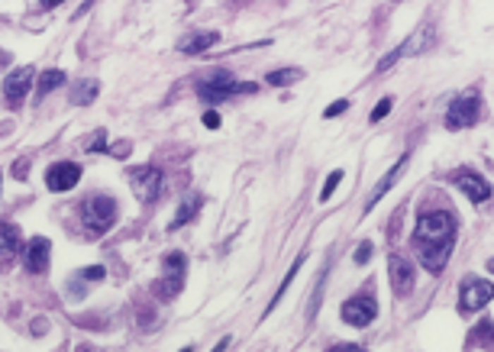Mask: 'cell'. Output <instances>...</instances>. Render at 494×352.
Instances as JSON below:
<instances>
[{
  "label": "cell",
  "mask_w": 494,
  "mask_h": 352,
  "mask_svg": "<svg viewBox=\"0 0 494 352\" xmlns=\"http://www.w3.org/2000/svg\"><path fill=\"white\" fill-rule=\"evenodd\" d=\"M259 87L252 81H236L233 71H223V68H213L207 71L204 78L198 81V94L210 104H223L227 97H236V94H255Z\"/></svg>",
  "instance_id": "6da1fadb"
},
{
  "label": "cell",
  "mask_w": 494,
  "mask_h": 352,
  "mask_svg": "<svg viewBox=\"0 0 494 352\" xmlns=\"http://www.w3.org/2000/svg\"><path fill=\"white\" fill-rule=\"evenodd\" d=\"M442 243H456V220L446 210H433V214H423L417 220V230H414V245L426 249V245H442Z\"/></svg>",
  "instance_id": "7a4b0ae2"
},
{
  "label": "cell",
  "mask_w": 494,
  "mask_h": 352,
  "mask_svg": "<svg viewBox=\"0 0 494 352\" xmlns=\"http://www.w3.org/2000/svg\"><path fill=\"white\" fill-rule=\"evenodd\" d=\"M81 220L91 233H107L116 223V200L110 194H91L81 204Z\"/></svg>",
  "instance_id": "3957f363"
},
{
  "label": "cell",
  "mask_w": 494,
  "mask_h": 352,
  "mask_svg": "<svg viewBox=\"0 0 494 352\" xmlns=\"http://www.w3.org/2000/svg\"><path fill=\"white\" fill-rule=\"evenodd\" d=\"M481 116V100L475 91H465L462 97H456L449 104V114H446V126L449 130H469L475 126Z\"/></svg>",
  "instance_id": "277c9868"
},
{
  "label": "cell",
  "mask_w": 494,
  "mask_h": 352,
  "mask_svg": "<svg viewBox=\"0 0 494 352\" xmlns=\"http://www.w3.org/2000/svg\"><path fill=\"white\" fill-rule=\"evenodd\" d=\"M184 268H188V262H184L181 253H168L165 255V272H162V278L152 288L162 301H171L184 288Z\"/></svg>",
  "instance_id": "5b68a950"
},
{
  "label": "cell",
  "mask_w": 494,
  "mask_h": 352,
  "mask_svg": "<svg viewBox=\"0 0 494 352\" xmlns=\"http://www.w3.org/2000/svg\"><path fill=\"white\" fill-rule=\"evenodd\" d=\"M430 46H433V26H430V23H423L417 32H414L411 39H407V42H401V46L394 49V52H391V55H385V59L378 61V75H381V71H388L391 65H397V61H401V59H411V55H420V52H423V49H430Z\"/></svg>",
  "instance_id": "8992f818"
},
{
  "label": "cell",
  "mask_w": 494,
  "mask_h": 352,
  "mask_svg": "<svg viewBox=\"0 0 494 352\" xmlns=\"http://www.w3.org/2000/svg\"><path fill=\"white\" fill-rule=\"evenodd\" d=\"M491 298H494V284L469 275L462 281V288H459V310H462V314H475V310H481Z\"/></svg>",
  "instance_id": "52a82bcc"
},
{
  "label": "cell",
  "mask_w": 494,
  "mask_h": 352,
  "mask_svg": "<svg viewBox=\"0 0 494 352\" xmlns=\"http://www.w3.org/2000/svg\"><path fill=\"white\" fill-rule=\"evenodd\" d=\"M130 188H133V194H136V200L152 204L162 191V171L152 169V165H139V169L130 171Z\"/></svg>",
  "instance_id": "ba28073f"
},
{
  "label": "cell",
  "mask_w": 494,
  "mask_h": 352,
  "mask_svg": "<svg viewBox=\"0 0 494 352\" xmlns=\"http://www.w3.org/2000/svg\"><path fill=\"white\" fill-rule=\"evenodd\" d=\"M342 320L349 323V327H368V323L378 317V304H375L372 294H356L342 304Z\"/></svg>",
  "instance_id": "9c48e42d"
},
{
  "label": "cell",
  "mask_w": 494,
  "mask_h": 352,
  "mask_svg": "<svg viewBox=\"0 0 494 352\" xmlns=\"http://www.w3.org/2000/svg\"><path fill=\"white\" fill-rule=\"evenodd\" d=\"M32 78H36V71L30 65L10 71L7 81H4V100H7V107H20V100H26V94L32 87Z\"/></svg>",
  "instance_id": "30bf717a"
},
{
  "label": "cell",
  "mask_w": 494,
  "mask_h": 352,
  "mask_svg": "<svg viewBox=\"0 0 494 352\" xmlns=\"http://www.w3.org/2000/svg\"><path fill=\"white\" fill-rule=\"evenodd\" d=\"M452 184H456L469 200H475V204H485V200L491 198V184H488L481 175H475L471 169H459L456 175H452Z\"/></svg>",
  "instance_id": "8fae6325"
},
{
  "label": "cell",
  "mask_w": 494,
  "mask_h": 352,
  "mask_svg": "<svg viewBox=\"0 0 494 352\" xmlns=\"http://www.w3.org/2000/svg\"><path fill=\"white\" fill-rule=\"evenodd\" d=\"M388 278H391V288H394L397 298H404V294L414 291V265L407 255L394 253L388 259Z\"/></svg>",
  "instance_id": "7c38bea8"
},
{
  "label": "cell",
  "mask_w": 494,
  "mask_h": 352,
  "mask_svg": "<svg viewBox=\"0 0 494 352\" xmlns=\"http://www.w3.org/2000/svg\"><path fill=\"white\" fill-rule=\"evenodd\" d=\"M78 178H81V165H75V162H55L52 169L46 171V188L55 194L71 191L78 184Z\"/></svg>",
  "instance_id": "4fadbf2b"
},
{
  "label": "cell",
  "mask_w": 494,
  "mask_h": 352,
  "mask_svg": "<svg viewBox=\"0 0 494 352\" xmlns=\"http://www.w3.org/2000/svg\"><path fill=\"white\" fill-rule=\"evenodd\" d=\"M49 249H52V243H49L46 236H32L30 245H26V253H23L26 272H32V275L46 272V265H49Z\"/></svg>",
  "instance_id": "5bb4252c"
},
{
  "label": "cell",
  "mask_w": 494,
  "mask_h": 352,
  "mask_svg": "<svg viewBox=\"0 0 494 352\" xmlns=\"http://www.w3.org/2000/svg\"><path fill=\"white\" fill-rule=\"evenodd\" d=\"M452 245H456V243H442V245H426V249H417L420 265H423L430 275H440L442 268H446V262H449Z\"/></svg>",
  "instance_id": "9a60e30c"
},
{
  "label": "cell",
  "mask_w": 494,
  "mask_h": 352,
  "mask_svg": "<svg viewBox=\"0 0 494 352\" xmlns=\"http://www.w3.org/2000/svg\"><path fill=\"white\" fill-rule=\"evenodd\" d=\"M407 162H411V155H401V159H397V165H394V169H391V171H388V175H385V181H381V184H378V188H375V191H372V194H368V204H365V210H372V207H375V204H378V200H381V198H385V194H388V191H391V188H394V184H397V181H401V175H404V169H407Z\"/></svg>",
  "instance_id": "2e32d148"
},
{
  "label": "cell",
  "mask_w": 494,
  "mask_h": 352,
  "mask_svg": "<svg viewBox=\"0 0 494 352\" xmlns=\"http://www.w3.org/2000/svg\"><path fill=\"white\" fill-rule=\"evenodd\" d=\"M97 91H100V85L94 81V78H78L75 85H71V104L88 107L91 100H97Z\"/></svg>",
  "instance_id": "e0dca14e"
},
{
  "label": "cell",
  "mask_w": 494,
  "mask_h": 352,
  "mask_svg": "<svg viewBox=\"0 0 494 352\" xmlns=\"http://www.w3.org/2000/svg\"><path fill=\"white\" fill-rule=\"evenodd\" d=\"M198 214H200V194H188V198L181 200V207H178L175 220L168 223V230H181L184 223H191Z\"/></svg>",
  "instance_id": "ac0fdd59"
},
{
  "label": "cell",
  "mask_w": 494,
  "mask_h": 352,
  "mask_svg": "<svg viewBox=\"0 0 494 352\" xmlns=\"http://www.w3.org/2000/svg\"><path fill=\"white\" fill-rule=\"evenodd\" d=\"M217 42H220L217 32H194V36H188L181 42V52L184 55H200V52H207L210 46H217Z\"/></svg>",
  "instance_id": "d6986e66"
},
{
  "label": "cell",
  "mask_w": 494,
  "mask_h": 352,
  "mask_svg": "<svg viewBox=\"0 0 494 352\" xmlns=\"http://www.w3.org/2000/svg\"><path fill=\"white\" fill-rule=\"evenodd\" d=\"M471 346H485V349H491V346H494V323L491 320H481L478 327L471 329L469 349H471Z\"/></svg>",
  "instance_id": "ffe728a7"
},
{
  "label": "cell",
  "mask_w": 494,
  "mask_h": 352,
  "mask_svg": "<svg viewBox=\"0 0 494 352\" xmlns=\"http://www.w3.org/2000/svg\"><path fill=\"white\" fill-rule=\"evenodd\" d=\"M301 265H304V255H297V259H294V265H291V268H288V275H284V281H282V284H278V291H275V298H272V304H268V307H265V317H268V314H272L275 307H278V301H282V298H284V291H288V288H291V281H294V275H297V268H301Z\"/></svg>",
  "instance_id": "44dd1931"
},
{
  "label": "cell",
  "mask_w": 494,
  "mask_h": 352,
  "mask_svg": "<svg viewBox=\"0 0 494 352\" xmlns=\"http://www.w3.org/2000/svg\"><path fill=\"white\" fill-rule=\"evenodd\" d=\"M65 81H68V78H65V71H61V68H52V71H46V75H39V97L52 94L55 87H61Z\"/></svg>",
  "instance_id": "7402d4cb"
},
{
  "label": "cell",
  "mask_w": 494,
  "mask_h": 352,
  "mask_svg": "<svg viewBox=\"0 0 494 352\" xmlns=\"http://www.w3.org/2000/svg\"><path fill=\"white\" fill-rule=\"evenodd\" d=\"M4 259H13L20 255V230H16L13 223H4Z\"/></svg>",
  "instance_id": "603a6c76"
},
{
  "label": "cell",
  "mask_w": 494,
  "mask_h": 352,
  "mask_svg": "<svg viewBox=\"0 0 494 352\" xmlns=\"http://www.w3.org/2000/svg\"><path fill=\"white\" fill-rule=\"evenodd\" d=\"M301 78H304V71H301V68H278V71L268 75V85L288 87V85H294V81H301Z\"/></svg>",
  "instance_id": "cb8c5ba5"
},
{
  "label": "cell",
  "mask_w": 494,
  "mask_h": 352,
  "mask_svg": "<svg viewBox=\"0 0 494 352\" xmlns=\"http://www.w3.org/2000/svg\"><path fill=\"white\" fill-rule=\"evenodd\" d=\"M104 142H107V133L97 130L91 139H88V142H84V149H88V152H100V149H104Z\"/></svg>",
  "instance_id": "d4e9b609"
},
{
  "label": "cell",
  "mask_w": 494,
  "mask_h": 352,
  "mask_svg": "<svg viewBox=\"0 0 494 352\" xmlns=\"http://www.w3.org/2000/svg\"><path fill=\"white\" fill-rule=\"evenodd\" d=\"M339 178H342V171H333V175L327 178V184H323V191H320V200H330V194L336 191V184H339Z\"/></svg>",
  "instance_id": "484cf974"
},
{
  "label": "cell",
  "mask_w": 494,
  "mask_h": 352,
  "mask_svg": "<svg viewBox=\"0 0 494 352\" xmlns=\"http://www.w3.org/2000/svg\"><path fill=\"white\" fill-rule=\"evenodd\" d=\"M388 114H391V97H385V100H381V104H378V107L372 110V116H368V120H372V123H378V120H385V116H388Z\"/></svg>",
  "instance_id": "4316f807"
},
{
  "label": "cell",
  "mask_w": 494,
  "mask_h": 352,
  "mask_svg": "<svg viewBox=\"0 0 494 352\" xmlns=\"http://www.w3.org/2000/svg\"><path fill=\"white\" fill-rule=\"evenodd\" d=\"M130 149H133V142H126V139H123V142H114V146H110V155H114V159H126V155H130Z\"/></svg>",
  "instance_id": "83f0119b"
},
{
  "label": "cell",
  "mask_w": 494,
  "mask_h": 352,
  "mask_svg": "<svg viewBox=\"0 0 494 352\" xmlns=\"http://www.w3.org/2000/svg\"><path fill=\"white\" fill-rule=\"evenodd\" d=\"M346 110H349V100H336L333 107H327V110H323V116H327V120H330V116H339V114H346Z\"/></svg>",
  "instance_id": "f1b7e54d"
},
{
  "label": "cell",
  "mask_w": 494,
  "mask_h": 352,
  "mask_svg": "<svg viewBox=\"0 0 494 352\" xmlns=\"http://www.w3.org/2000/svg\"><path fill=\"white\" fill-rule=\"evenodd\" d=\"M368 259H372V243H362L356 249V262H359V265H365Z\"/></svg>",
  "instance_id": "f546056e"
},
{
  "label": "cell",
  "mask_w": 494,
  "mask_h": 352,
  "mask_svg": "<svg viewBox=\"0 0 494 352\" xmlns=\"http://www.w3.org/2000/svg\"><path fill=\"white\" fill-rule=\"evenodd\" d=\"M330 352H365L362 346H352V343H339V346H333Z\"/></svg>",
  "instance_id": "4dcf8cb0"
},
{
  "label": "cell",
  "mask_w": 494,
  "mask_h": 352,
  "mask_svg": "<svg viewBox=\"0 0 494 352\" xmlns=\"http://www.w3.org/2000/svg\"><path fill=\"white\" fill-rule=\"evenodd\" d=\"M204 123H207V126H210V130H217V126H220V116H217V114H213V110H210V114L204 116Z\"/></svg>",
  "instance_id": "1f68e13d"
},
{
  "label": "cell",
  "mask_w": 494,
  "mask_h": 352,
  "mask_svg": "<svg viewBox=\"0 0 494 352\" xmlns=\"http://www.w3.org/2000/svg\"><path fill=\"white\" fill-rule=\"evenodd\" d=\"M227 346H229V336H227V339H220V343L213 346V352H227Z\"/></svg>",
  "instance_id": "d6a6232c"
},
{
  "label": "cell",
  "mask_w": 494,
  "mask_h": 352,
  "mask_svg": "<svg viewBox=\"0 0 494 352\" xmlns=\"http://www.w3.org/2000/svg\"><path fill=\"white\" fill-rule=\"evenodd\" d=\"M75 352H100V349H94V346L91 343H81V346H78V349Z\"/></svg>",
  "instance_id": "836d02e7"
},
{
  "label": "cell",
  "mask_w": 494,
  "mask_h": 352,
  "mask_svg": "<svg viewBox=\"0 0 494 352\" xmlns=\"http://www.w3.org/2000/svg\"><path fill=\"white\" fill-rule=\"evenodd\" d=\"M61 0H42V7H59Z\"/></svg>",
  "instance_id": "e575fe53"
},
{
  "label": "cell",
  "mask_w": 494,
  "mask_h": 352,
  "mask_svg": "<svg viewBox=\"0 0 494 352\" xmlns=\"http://www.w3.org/2000/svg\"><path fill=\"white\" fill-rule=\"evenodd\" d=\"M488 272H491V275H494V259H491V262H488Z\"/></svg>",
  "instance_id": "d590c367"
},
{
  "label": "cell",
  "mask_w": 494,
  "mask_h": 352,
  "mask_svg": "<svg viewBox=\"0 0 494 352\" xmlns=\"http://www.w3.org/2000/svg\"><path fill=\"white\" fill-rule=\"evenodd\" d=\"M181 352H191V346H184V349H181Z\"/></svg>",
  "instance_id": "8d00e7d4"
}]
</instances>
